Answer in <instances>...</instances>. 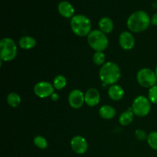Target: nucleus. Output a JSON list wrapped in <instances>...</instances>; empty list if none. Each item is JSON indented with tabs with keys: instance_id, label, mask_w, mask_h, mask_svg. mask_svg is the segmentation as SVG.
Segmentation results:
<instances>
[{
	"instance_id": "13",
	"label": "nucleus",
	"mask_w": 157,
	"mask_h": 157,
	"mask_svg": "<svg viewBox=\"0 0 157 157\" xmlns=\"http://www.w3.org/2000/svg\"><path fill=\"white\" fill-rule=\"evenodd\" d=\"M58 12L60 15L64 18H72L75 14V9L70 2L67 1H62L58 4Z\"/></svg>"
},
{
	"instance_id": "25",
	"label": "nucleus",
	"mask_w": 157,
	"mask_h": 157,
	"mask_svg": "<svg viewBox=\"0 0 157 157\" xmlns=\"http://www.w3.org/2000/svg\"><path fill=\"white\" fill-rule=\"evenodd\" d=\"M134 135L135 137L137 140H144L147 139V133H146V132L143 130H136V131H135Z\"/></svg>"
},
{
	"instance_id": "22",
	"label": "nucleus",
	"mask_w": 157,
	"mask_h": 157,
	"mask_svg": "<svg viewBox=\"0 0 157 157\" xmlns=\"http://www.w3.org/2000/svg\"><path fill=\"white\" fill-rule=\"evenodd\" d=\"M147 143L152 149L157 150V132H151L147 136Z\"/></svg>"
},
{
	"instance_id": "28",
	"label": "nucleus",
	"mask_w": 157,
	"mask_h": 157,
	"mask_svg": "<svg viewBox=\"0 0 157 157\" xmlns=\"http://www.w3.org/2000/svg\"><path fill=\"white\" fill-rule=\"evenodd\" d=\"M155 73H156V77H157V66L156 67V70H155Z\"/></svg>"
},
{
	"instance_id": "15",
	"label": "nucleus",
	"mask_w": 157,
	"mask_h": 157,
	"mask_svg": "<svg viewBox=\"0 0 157 157\" xmlns=\"http://www.w3.org/2000/svg\"><path fill=\"white\" fill-rule=\"evenodd\" d=\"M98 26H99L100 30L105 34L110 33L113 31V27H114L113 21L108 17L101 18L98 22Z\"/></svg>"
},
{
	"instance_id": "9",
	"label": "nucleus",
	"mask_w": 157,
	"mask_h": 157,
	"mask_svg": "<svg viewBox=\"0 0 157 157\" xmlns=\"http://www.w3.org/2000/svg\"><path fill=\"white\" fill-rule=\"evenodd\" d=\"M68 103L72 108L79 109L85 103L84 94L81 90L75 89L71 91L68 96Z\"/></svg>"
},
{
	"instance_id": "20",
	"label": "nucleus",
	"mask_w": 157,
	"mask_h": 157,
	"mask_svg": "<svg viewBox=\"0 0 157 157\" xmlns=\"http://www.w3.org/2000/svg\"><path fill=\"white\" fill-rule=\"evenodd\" d=\"M67 85V79L63 75H58L55 78L53 81V86L55 89L57 90H61L64 88Z\"/></svg>"
},
{
	"instance_id": "23",
	"label": "nucleus",
	"mask_w": 157,
	"mask_h": 157,
	"mask_svg": "<svg viewBox=\"0 0 157 157\" xmlns=\"http://www.w3.org/2000/svg\"><path fill=\"white\" fill-rule=\"evenodd\" d=\"M93 61L96 65H103L105 62V55L103 52H96L93 56Z\"/></svg>"
},
{
	"instance_id": "10",
	"label": "nucleus",
	"mask_w": 157,
	"mask_h": 157,
	"mask_svg": "<svg viewBox=\"0 0 157 157\" xmlns=\"http://www.w3.org/2000/svg\"><path fill=\"white\" fill-rule=\"evenodd\" d=\"M71 147L77 154H84L87 152L88 144L85 138L81 136H75L71 141Z\"/></svg>"
},
{
	"instance_id": "27",
	"label": "nucleus",
	"mask_w": 157,
	"mask_h": 157,
	"mask_svg": "<svg viewBox=\"0 0 157 157\" xmlns=\"http://www.w3.org/2000/svg\"><path fill=\"white\" fill-rule=\"evenodd\" d=\"M51 98H52V101H57L58 99H59V96H58V94H56V93H54L51 96Z\"/></svg>"
},
{
	"instance_id": "16",
	"label": "nucleus",
	"mask_w": 157,
	"mask_h": 157,
	"mask_svg": "<svg viewBox=\"0 0 157 157\" xmlns=\"http://www.w3.org/2000/svg\"><path fill=\"white\" fill-rule=\"evenodd\" d=\"M18 45L24 50H30L35 47L36 40L31 36H23L19 39Z\"/></svg>"
},
{
	"instance_id": "14",
	"label": "nucleus",
	"mask_w": 157,
	"mask_h": 157,
	"mask_svg": "<svg viewBox=\"0 0 157 157\" xmlns=\"http://www.w3.org/2000/svg\"><path fill=\"white\" fill-rule=\"evenodd\" d=\"M124 90L122 87L117 84L110 85L108 89V96L113 101H120L124 98Z\"/></svg>"
},
{
	"instance_id": "21",
	"label": "nucleus",
	"mask_w": 157,
	"mask_h": 157,
	"mask_svg": "<svg viewBox=\"0 0 157 157\" xmlns=\"http://www.w3.org/2000/svg\"><path fill=\"white\" fill-rule=\"evenodd\" d=\"M34 144L38 148L41 149V150H44L48 147V141L44 137L41 136H35L34 139Z\"/></svg>"
},
{
	"instance_id": "2",
	"label": "nucleus",
	"mask_w": 157,
	"mask_h": 157,
	"mask_svg": "<svg viewBox=\"0 0 157 157\" xmlns=\"http://www.w3.org/2000/svg\"><path fill=\"white\" fill-rule=\"evenodd\" d=\"M121 73L119 66L112 61L104 63L100 69L99 78L104 84H116L121 78Z\"/></svg>"
},
{
	"instance_id": "5",
	"label": "nucleus",
	"mask_w": 157,
	"mask_h": 157,
	"mask_svg": "<svg viewBox=\"0 0 157 157\" xmlns=\"http://www.w3.org/2000/svg\"><path fill=\"white\" fill-rule=\"evenodd\" d=\"M17 45L10 38H4L0 41V58L2 61H11L17 55Z\"/></svg>"
},
{
	"instance_id": "8",
	"label": "nucleus",
	"mask_w": 157,
	"mask_h": 157,
	"mask_svg": "<svg viewBox=\"0 0 157 157\" xmlns=\"http://www.w3.org/2000/svg\"><path fill=\"white\" fill-rule=\"evenodd\" d=\"M34 92L38 98H46L55 93V87L53 84L47 81H40L34 87Z\"/></svg>"
},
{
	"instance_id": "1",
	"label": "nucleus",
	"mask_w": 157,
	"mask_h": 157,
	"mask_svg": "<svg viewBox=\"0 0 157 157\" xmlns=\"http://www.w3.org/2000/svg\"><path fill=\"white\" fill-rule=\"evenodd\" d=\"M150 24L151 18L144 11H136L132 13L127 21L129 30L135 33L144 32L150 27Z\"/></svg>"
},
{
	"instance_id": "4",
	"label": "nucleus",
	"mask_w": 157,
	"mask_h": 157,
	"mask_svg": "<svg viewBox=\"0 0 157 157\" xmlns=\"http://www.w3.org/2000/svg\"><path fill=\"white\" fill-rule=\"evenodd\" d=\"M87 42L90 47L96 52H103L107 48L109 44L106 34L98 29L91 31L87 35Z\"/></svg>"
},
{
	"instance_id": "11",
	"label": "nucleus",
	"mask_w": 157,
	"mask_h": 157,
	"mask_svg": "<svg viewBox=\"0 0 157 157\" xmlns=\"http://www.w3.org/2000/svg\"><path fill=\"white\" fill-rule=\"evenodd\" d=\"M121 47L124 50H131L135 45V38L129 32H123L119 37Z\"/></svg>"
},
{
	"instance_id": "18",
	"label": "nucleus",
	"mask_w": 157,
	"mask_h": 157,
	"mask_svg": "<svg viewBox=\"0 0 157 157\" xmlns=\"http://www.w3.org/2000/svg\"><path fill=\"white\" fill-rule=\"evenodd\" d=\"M134 113H133L132 108L127 109L126 111L122 113L119 117V122L121 125L127 126L131 124L133 121V117H134Z\"/></svg>"
},
{
	"instance_id": "12",
	"label": "nucleus",
	"mask_w": 157,
	"mask_h": 157,
	"mask_svg": "<svg viewBox=\"0 0 157 157\" xmlns=\"http://www.w3.org/2000/svg\"><path fill=\"white\" fill-rule=\"evenodd\" d=\"M85 103L89 107H95L98 105L101 100L99 91L95 88H90L84 94Z\"/></svg>"
},
{
	"instance_id": "6",
	"label": "nucleus",
	"mask_w": 157,
	"mask_h": 157,
	"mask_svg": "<svg viewBox=\"0 0 157 157\" xmlns=\"http://www.w3.org/2000/svg\"><path fill=\"white\" fill-rule=\"evenodd\" d=\"M133 113L139 117H144L147 116L151 110V102L145 96L136 97L133 101L131 107Z\"/></svg>"
},
{
	"instance_id": "19",
	"label": "nucleus",
	"mask_w": 157,
	"mask_h": 157,
	"mask_svg": "<svg viewBox=\"0 0 157 157\" xmlns=\"http://www.w3.org/2000/svg\"><path fill=\"white\" fill-rule=\"evenodd\" d=\"M7 103L12 107H17L21 104V98L15 92H12L7 97Z\"/></svg>"
},
{
	"instance_id": "7",
	"label": "nucleus",
	"mask_w": 157,
	"mask_h": 157,
	"mask_svg": "<svg viewBox=\"0 0 157 157\" xmlns=\"http://www.w3.org/2000/svg\"><path fill=\"white\" fill-rule=\"evenodd\" d=\"M136 79L140 85L145 88H151L157 82V77L155 71L150 68H142L138 71Z\"/></svg>"
},
{
	"instance_id": "17",
	"label": "nucleus",
	"mask_w": 157,
	"mask_h": 157,
	"mask_svg": "<svg viewBox=\"0 0 157 157\" xmlns=\"http://www.w3.org/2000/svg\"><path fill=\"white\" fill-rule=\"evenodd\" d=\"M99 114L105 120L113 119L116 116V110L110 105H103L100 108Z\"/></svg>"
},
{
	"instance_id": "3",
	"label": "nucleus",
	"mask_w": 157,
	"mask_h": 157,
	"mask_svg": "<svg viewBox=\"0 0 157 157\" xmlns=\"http://www.w3.org/2000/svg\"><path fill=\"white\" fill-rule=\"evenodd\" d=\"M71 28L78 36H87L91 32V21L86 15H74L71 20Z\"/></svg>"
},
{
	"instance_id": "24",
	"label": "nucleus",
	"mask_w": 157,
	"mask_h": 157,
	"mask_svg": "<svg viewBox=\"0 0 157 157\" xmlns=\"http://www.w3.org/2000/svg\"><path fill=\"white\" fill-rule=\"evenodd\" d=\"M148 99L151 104H157V85L150 88L148 93Z\"/></svg>"
},
{
	"instance_id": "26",
	"label": "nucleus",
	"mask_w": 157,
	"mask_h": 157,
	"mask_svg": "<svg viewBox=\"0 0 157 157\" xmlns=\"http://www.w3.org/2000/svg\"><path fill=\"white\" fill-rule=\"evenodd\" d=\"M151 24L157 26V13L154 14L151 18Z\"/></svg>"
}]
</instances>
